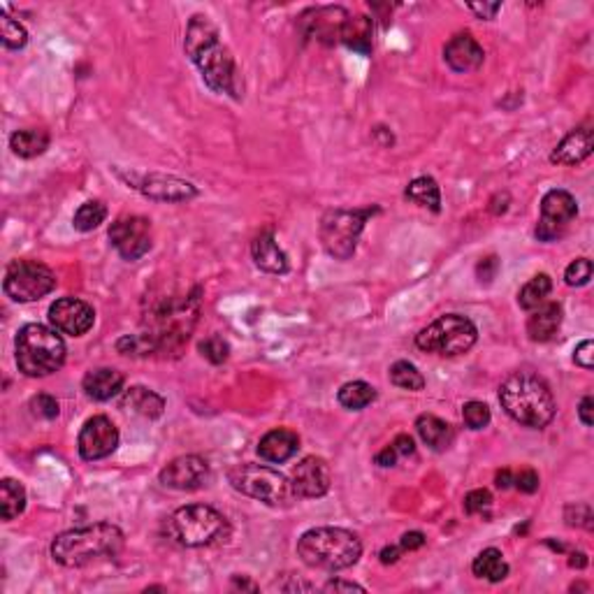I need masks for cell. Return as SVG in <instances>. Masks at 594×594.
Instances as JSON below:
<instances>
[{
	"label": "cell",
	"mask_w": 594,
	"mask_h": 594,
	"mask_svg": "<svg viewBox=\"0 0 594 594\" xmlns=\"http://www.w3.org/2000/svg\"><path fill=\"white\" fill-rule=\"evenodd\" d=\"M228 518L214 506L191 504L181 506L165 520V534L172 544L181 548H202L228 537Z\"/></svg>",
	"instance_id": "6"
},
{
	"label": "cell",
	"mask_w": 594,
	"mask_h": 594,
	"mask_svg": "<svg viewBox=\"0 0 594 594\" xmlns=\"http://www.w3.org/2000/svg\"><path fill=\"white\" fill-rule=\"evenodd\" d=\"M443 61L453 73H474L485 61V51L474 35L458 33L443 47Z\"/></svg>",
	"instance_id": "19"
},
{
	"label": "cell",
	"mask_w": 594,
	"mask_h": 594,
	"mask_svg": "<svg viewBox=\"0 0 594 594\" xmlns=\"http://www.w3.org/2000/svg\"><path fill=\"white\" fill-rule=\"evenodd\" d=\"M158 478L165 488L193 493L209 481V462L200 455H181V458H174L168 467H163Z\"/></svg>",
	"instance_id": "16"
},
{
	"label": "cell",
	"mask_w": 594,
	"mask_h": 594,
	"mask_svg": "<svg viewBox=\"0 0 594 594\" xmlns=\"http://www.w3.org/2000/svg\"><path fill=\"white\" fill-rule=\"evenodd\" d=\"M105 219H107L105 205H102L100 200H89V202H84L77 212H74L73 225H74V231L91 232V231H96L98 225H100Z\"/></svg>",
	"instance_id": "35"
},
{
	"label": "cell",
	"mask_w": 594,
	"mask_h": 594,
	"mask_svg": "<svg viewBox=\"0 0 594 594\" xmlns=\"http://www.w3.org/2000/svg\"><path fill=\"white\" fill-rule=\"evenodd\" d=\"M494 483H497V488H499V490L511 488V485H513V474H511V469L499 471L497 478H494Z\"/></svg>",
	"instance_id": "52"
},
{
	"label": "cell",
	"mask_w": 594,
	"mask_h": 594,
	"mask_svg": "<svg viewBox=\"0 0 594 594\" xmlns=\"http://www.w3.org/2000/svg\"><path fill=\"white\" fill-rule=\"evenodd\" d=\"M415 432H418V437L423 439V443L430 446L432 450H446L455 439L453 425L432 414L418 415V421H415Z\"/></svg>",
	"instance_id": "26"
},
{
	"label": "cell",
	"mask_w": 594,
	"mask_h": 594,
	"mask_svg": "<svg viewBox=\"0 0 594 594\" xmlns=\"http://www.w3.org/2000/svg\"><path fill=\"white\" fill-rule=\"evenodd\" d=\"M251 256L253 263L258 265L263 272H267V275H286L288 267H291L288 256L279 247V241H276L272 231H263L251 241Z\"/></svg>",
	"instance_id": "20"
},
{
	"label": "cell",
	"mask_w": 594,
	"mask_h": 594,
	"mask_svg": "<svg viewBox=\"0 0 594 594\" xmlns=\"http://www.w3.org/2000/svg\"><path fill=\"white\" fill-rule=\"evenodd\" d=\"M184 49L193 66L200 70L205 84L221 96L240 98L237 66L231 49L223 45L219 29L207 14H196L186 26Z\"/></svg>",
	"instance_id": "1"
},
{
	"label": "cell",
	"mask_w": 594,
	"mask_h": 594,
	"mask_svg": "<svg viewBox=\"0 0 594 594\" xmlns=\"http://www.w3.org/2000/svg\"><path fill=\"white\" fill-rule=\"evenodd\" d=\"M425 541L427 538L423 532H406L402 534V538H399V548H402L404 553H406V550H418L425 546Z\"/></svg>",
	"instance_id": "48"
},
{
	"label": "cell",
	"mask_w": 594,
	"mask_h": 594,
	"mask_svg": "<svg viewBox=\"0 0 594 594\" xmlns=\"http://www.w3.org/2000/svg\"><path fill=\"white\" fill-rule=\"evenodd\" d=\"M490 506H493V494H490V490L478 488V490H471V493H467L465 511L469 513V516L483 513V511H488Z\"/></svg>",
	"instance_id": "42"
},
{
	"label": "cell",
	"mask_w": 594,
	"mask_h": 594,
	"mask_svg": "<svg viewBox=\"0 0 594 594\" xmlns=\"http://www.w3.org/2000/svg\"><path fill=\"white\" fill-rule=\"evenodd\" d=\"M109 241L124 260H140L152 251V221L144 216H121L109 225Z\"/></svg>",
	"instance_id": "12"
},
{
	"label": "cell",
	"mask_w": 594,
	"mask_h": 594,
	"mask_svg": "<svg viewBox=\"0 0 594 594\" xmlns=\"http://www.w3.org/2000/svg\"><path fill=\"white\" fill-rule=\"evenodd\" d=\"M578 216V202L576 197L569 191L562 188H553L544 196L541 200V216L537 223V235L538 241H555L564 235L573 219Z\"/></svg>",
	"instance_id": "11"
},
{
	"label": "cell",
	"mask_w": 594,
	"mask_h": 594,
	"mask_svg": "<svg viewBox=\"0 0 594 594\" xmlns=\"http://www.w3.org/2000/svg\"><path fill=\"white\" fill-rule=\"evenodd\" d=\"M121 548H124V532L112 522H96L58 534L51 544V557L66 569H79L118 555Z\"/></svg>",
	"instance_id": "3"
},
{
	"label": "cell",
	"mask_w": 594,
	"mask_h": 594,
	"mask_svg": "<svg viewBox=\"0 0 594 594\" xmlns=\"http://www.w3.org/2000/svg\"><path fill=\"white\" fill-rule=\"evenodd\" d=\"M31 414L38 415V418H45V421H54L58 415V399L51 397V395L47 393H39L35 395L33 399H31Z\"/></svg>",
	"instance_id": "41"
},
{
	"label": "cell",
	"mask_w": 594,
	"mask_h": 594,
	"mask_svg": "<svg viewBox=\"0 0 594 594\" xmlns=\"http://www.w3.org/2000/svg\"><path fill=\"white\" fill-rule=\"evenodd\" d=\"M402 553L404 550L399 548V546H386V548L381 550V564H395V562L399 560V557H402Z\"/></svg>",
	"instance_id": "51"
},
{
	"label": "cell",
	"mask_w": 594,
	"mask_h": 594,
	"mask_svg": "<svg viewBox=\"0 0 594 594\" xmlns=\"http://www.w3.org/2000/svg\"><path fill=\"white\" fill-rule=\"evenodd\" d=\"M26 509V490L14 478H3L0 483V516L3 520L10 522L19 518Z\"/></svg>",
	"instance_id": "31"
},
{
	"label": "cell",
	"mask_w": 594,
	"mask_h": 594,
	"mask_svg": "<svg viewBox=\"0 0 594 594\" xmlns=\"http://www.w3.org/2000/svg\"><path fill=\"white\" fill-rule=\"evenodd\" d=\"M393 449L397 450L399 458H409V455L415 453V443L409 434H397L393 441Z\"/></svg>",
	"instance_id": "49"
},
{
	"label": "cell",
	"mask_w": 594,
	"mask_h": 594,
	"mask_svg": "<svg viewBox=\"0 0 594 594\" xmlns=\"http://www.w3.org/2000/svg\"><path fill=\"white\" fill-rule=\"evenodd\" d=\"M49 323L61 335L84 336L96 323V311L79 297H58L49 307Z\"/></svg>",
	"instance_id": "15"
},
{
	"label": "cell",
	"mask_w": 594,
	"mask_h": 594,
	"mask_svg": "<svg viewBox=\"0 0 594 594\" xmlns=\"http://www.w3.org/2000/svg\"><path fill=\"white\" fill-rule=\"evenodd\" d=\"M121 409L137 414L146 421H156L165 411V399L144 386H133L121 395Z\"/></svg>",
	"instance_id": "25"
},
{
	"label": "cell",
	"mask_w": 594,
	"mask_h": 594,
	"mask_svg": "<svg viewBox=\"0 0 594 594\" xmlns=\"http://www.w3.org/2000/svg\"><path fill=\"white\" fill-rule=\"evenodd\" d=\"M291 483L297 497L302 499L323 497V494H328L332 483L330 465H328L323 458L309 455V458H304V460H300L295 467H293Z\"/></svg>",
	"instance_id": "17"
},
{
	"label": "cell",
	"mask_w": 594,
	"mask_h": 594,
	"mask_svg": "<svg viewBox=\"0 0 594 594\" xmlns=\"http://www.w3.org/2000/svg\"><path fill=\"white\" fill-rule=\"evenodd\" d=\"M323 592H364L363 585L354 583V581H342V578H335L330 583L323 585Z\"/></svg>",
	"instance_id": "45"
},
{
	"label": "cell",
	"mask_w": 594,
	"mask_h": 594,
	"mask_svg": "<svg viewBox=\"0 0 594 594\" xmlns=\"http://www.w3.org/2000/svg\"><path fill=\"white\" fill-rule=\"evenodd\" d=\"M228 481L237 493L247 494V497L263 502L267 506H275V509H286L297 499L293 483L272 467L251 465V462L235 465L228 471Z\"/></svg>",
	"instance_id": "7"
},
{
	"label": "cell",
	"mask_w": 594,
	"mask_h": 594,
	"mask_svg": "<svg viewBox=\"0 0 594 594\" xmlns=\"http://www.w3.org/2000/svg\"><path fill=\"white\" fill-rule=\"evenodd\" d=\"M562 316H564V309L560 302L538 304L537 309H532V316L528 319V336L537 344L550 342L560 330Z\"/></svg>",
	"instance_id": "23"
},
{
	"label": "cell",
	"mask_w": 594,
	"mask_h": 594,
	"mask_svg": "<svg viewBox=\"0 0 594 594\" xmlns=\"http://www.w3.org/2000/svg\"><path fill=\"white\" fill-rule=\"evenodd\" d=\"M471 572H474V576L483 578V581L502 583V581L509 576V564H506L502 550L485 548L474 557V562H471Z\"/></svg>",
	"instance_id": "29"
},
{
	"label": "cell",
	"mask_w": 594,
	"mask_h": 594,
	"mask_svg": "<svg viewBox=\"0 0 594 594\" xmlns=\"http://www.w3.org/2000/svg\"><path fill=\"white\" fill-rule=\"evenodd\" d=\"M10 149L19 158H35L49 149V133L45 128L14 130L10 137Z\"/></svg>",
	"instance_id": "27"
},
{
	"label": "cell",
	"mask_w": 594,
	"mask_h": 594,
	"mask_svg": "<svg viewBox=\"0 0 594 594\" xmlns=\"http://www.w3.org/2000/svg\"><path fill=\"white\" fill-rule=\"evenodd\" d=\"M592 128L590 126H583V128H576L572 133L566 135L564 140L553 149L550 153V161L557 165H578L583 163L585 158L592 153Z\"/></svg>",
	"instance_id": "21"
},
{
	"label": "cell",
	"mask_w": 594,
	"mask_h": 594,
	"mask_svg": "<svg viewBox=\"0 0 594 594\" xmlns=\"http://www.w3.org/2000/svg\"><path fill=\"white\" fill-rule=\"evenodd\" d=\"M14 354H17V367L22 374L31 379H42L61 370L67 348L58 330L42 323H29L17 332Z\"/></svg>",
	"instance_id": "5"
},
{
	"label": "cell",
	"mask_w": 594,
	"mask_h": 594,
	"mask_svg": "<svg viewBox=\"0 0 594 594\" xmlns=\"http://www.w3.org/2000/svg\"><path fill=\"white\" fill-rule=\"evenodd\" d=\"M376 399V388L367 381H348L339 388L336 393V402L342 404L348 411H363L367 409Z\"/></svg>",
	"instance_id": "32"
},
{
	"label": "cell",
	"mask_w": 594,
	"mask_h": 594,
	"mask_svg": "<svg viewBox=\"0 0 594 594\" xmlns=\"http://www.w3.org/2000/svg\"><path fill=\"white\" fill-rule=\"evenodd\" d=\"M0 38H3V47L12 51H19L29 45V31L23 29L17 19L3 14L0 17Z\"/></svg>",
	"instance_id": "36"
},
{
	"label": "cell",
	"mask_w": 594,
	"mask_h": 594,
	"mask_svg": "<svg viewBox=\"0 0 594 594\" xmlns=\"http://www.w3.org/2000/svg\"><path fill=\"white\" fill-rule=\"evenodd\" d=\"M135 191H140L142 196L149 200L158 202H184L197 196V188L191 181L172 177V174L163 172H149V174H121Z\"/></svg>",
	"instance_id": "13"
},
{
	"label": "cell",
	"mask_w": 594,
	"mask_h": 594,
	"mask_svg": "<svg viewBox=\"0 0 594 594\" xmlns=\"http://www.w3.org/2000/svg\"><path fill=\"white\" fill-rule=\"evenodd\" d=\"M469 7L478 19H494L497 12L502 10V3H469Z\"/></svg>",
	"instance_id": "46"
},
{
	"label": "cell",
	"mask_w": 594,
	"mask_h": 594,
	"mask_svg": "<svg viewBox=\"0 0 594 594\" xmlns=\"http://www.w3.org/2000/svg\"><path fill=\"white\" fill-rule=\"evenodd\" d=\"M371 35H374V23L370 17L364 14H355V17H348V22L344 23L342 39L348 49L358 51V54H370L371 51Z\"/></svg>",
	"instance_id": "28"
},
{
	"label": "cell",
	"mask_w": 594,
	"mask_h": 594,
	"mask_svg": "<svg viewBox=\"0 0 594 594\" xmlns=\"http://www.w3.org/2000/svg\"><path fill=\"white\" fill-rule=\"evenodd\" d=\"M499 402L513 421L534 430L548 425L557 411L553 390L534 371H513L499 386Z\"/></svg>",
	"instance_id": "2"
},
{
	"label": "cell",
	"mask_w": 594,
	"mask_h": 594,
	"mask_svg": "<svg viewBox=\"0 0 594 594\" xmlns=\"http://www.w3.org/2000/svg\"><path fill=\"white\" fill-rule=\"evenodd\" d=\"M590 279H592V260L590 258H576L564 272L566 286H573V288L588 286Z\"/></svg>",
	"instance_id": "39"
},
{
	"label": "cell",
	"mask_w": 594,
	"mask_h": 594,
	"mask_svg": "<svg viewBox=\"0 0 594 594\" xmlns=\"http://www.w3.org/2000/svg\"><path fill=\"white\" fill-rule=\"evenodd\" d=\"M573 363L583 370H592L594 367V342L592 339H583L573 351Z\"/></svg>",
	"instance_id": "44"
},
{
	"label": "cell",
	"mask_w": 594,
	"mask_h": 594,
	"mask_svg": "<svg viewBox=\"0 0 594 594\" xmlns=\"http://www.w3.org/2000/svg\"><path fill=\"white\" fill-rule=\"evenodd\" d=\"M462 418H465V425L469 430H483V427H488L490 421H493V415H490L488 404L476 402V399H471L462 406Z\"/></svg>",
	"instance_id": "38"
},
{
	"label": "cell",
	"mask_w": 594,
	"mask_h": 594,
	"mask_svg": "<svg viewBox=\"0 0 594 594\" xmlns=\"http://www.w3.org/2000/svg\"><path fill=\"white\" fill-rule=\"evenodd\" d=\"M513 485L520 493L534 494L538 490V474L534 469H520L518 474H513Z\"/></svg>",
	"instance_id": "43"
},
{
	"label": "cell",
	"mask_w": 594,
	"mask_h": 594,
	"mask_svg": "<svg viewBox=\"0 0 594 594\" xmlns=\"http://www.w3.org/2000/svg\"><path fill=\"white\" fill-rule=\"evenodd\" d=\"M348 14L344 7H314V10L304 12L302 17L307 23V35L309 38H316L319 42H326V45H335L342 39L344 23L348 22Z\"/></svg>",
	"instance_id": "18"
},
{
	"label": "cell",
	"mask_w": 594,
	"mask_h": 594,
	"mask_svg": "<svg viewBox=\"0 0 594 594\" xmlns=\"http://www.w3.org/2000/svg\"><path fill=\"white\" fill-rule=\"evenodd\" d=\"M297 450H300V437L293 430H286V427L269 430L258 441V455L263 460L272 462V465L288 462Z\"/></svg>",
	"instance_id": "22"
},
{
	"label": "cell",
	"mask_w": 594,
	"mask_h": 594,
	"mask_svg": "<svg viewBox=\"0 0 594 594\" xmlns=\"http://www.w3.org/2000/svg\"><path fill=\"white\" fill-rule=\"evenodd\" d=\"M57 288V275L38 260H12L5 269L3 291L12 302H38Z\"/></svg>",
	"instance_id": "10"
},
{
	"label": "cell",
	"mask_w": 594,
	"mask_h": 594,
	"mask_svg": "<svg viewBox=\"0 0 594 594\" xmlns=\"http://www.w3.org/2000/svg\"><path fill=\"white\" fill-rule=\"evenodd\" d=\"M200 355L212 364H223L231 355V344L225 342L221 335H212L205 342H200Z\"/></svg>",
	"instance_id": "37"
},
{
	"label": "cell",
	"mask_w": 594,
	"mask_h": 594,
	"mask_svg": "<svg viewBox=\"0 0 594 594\" xmlns=\"http://www.w3.org/2000/svg\"><path fill=\"white\" fill-rule=\"evenodd\" d=\"M297 555L311 569L342 572L354 566L363 555V544L344 528H314L300 537Z\"/></svg>",
	"instance_id": "4"
},
{
	"label": "cell",
	"mask_w": 594,
	"mask_h": 594,
	"mask_svg": "<svg viewBox=\"0 0 594 594\" xmlns=\"http://www.w3.org/2000/svg\"><path fill=\"white\" fill-rule=\"evenodd\" d=\"M564 520L569 528L592 529V509H590V504H569L564 509Z\"/></svg>",
	"instance_id": "40"
},
{
	"label": "cell",
	"mask_w": 594,
	"mask_h": 594,
	"mask_svg": "<svg viewBox=\"0 0 594 594\" xmlns=\"http://www.w3.org/2000/svg\"><path fill=\"white\" fill-rule=\"evenodd\" d=\"M390 383L402 388V390H409V393H421L423 388H425V376L409 360H397L390 367Z\"/></svg>",
	"instance_id": "34"
},
{
	"label": "cell",
	"mask_w": 594,
	"mask_h": 594,
	"mask_svg": "<svg viewBox=\"0 0 594 594\" xmlns=\"http://www.w3.org/2000/svg\"><path fill=\"white\" fill-rule=\"evenodd\" d=\"M404 196H406V200L415 202V205H421V207L430 209V212H441V191H439V184L432 177H415L406 186Z\"/></svg>",
	"instance_id": "30"
},
{
	"label": "cell",
	"mask_w": 594,
	"mask_h": 594,
	"mask_svg": "<svg viewBox=\"0 0 594 594\" xmlns=\"http://www.w3.org/2000/svg\"><path fill=\"white\" fill-rule=\"evenodd\" d=\"M569 566H573V569H585V566H588V555H585V553H572Z\"/></svg>",
	"instance_id": "53"
},
{
	"label": "cell",
	"mask_w": 594,
	"mask_h": 594,
	"mask_svg": "<svg viewBox=\"0 0 594 594\" xmlns=\"http://www.w3.org/2000/svg\"><path fill=\"white\" fill-rule=\"evenodd\" d=\"M118 446V430L107 415H93L79 432L77 449L82 460L96 462L112 455Z\"/></svg>",
	"instance_id": "14"
},
{
	"label": "cell",
	"mask_w": 594,
	"mask_h": 594,
	"mask_svg": "<svg viewBox=\"0 0 594 594\" xmlns=\"http://www.w3.org/2000/svg\"><path fill=\"white\" fill-rule=\"evenodd\" d=\"M553 291V279L548 275H537L520 288L518 293V304H520L525 311H532L538 304L546 302V297Z\"/></svg>",
	"instance_id": "33"
},
{
	"label": "cell",
	"mask_w": 594,
	"mask_h": 594,
	"mask_svg": "<svg viewBox=\"0 0 594 594\" xmlns=\"http://www.w3.org/2000/svg\"><path fill=\"white\" fill-rule=\"evenodd\" d=\"M478 339L476 326L467 316L446 314L415 335V346L443 358L467 354Z\"/></svg>",
	"instance_id": "8"
},
{
	"label": "cell",
	"mask_w": 594,
	"mask_h": 594,
	"mask_svg": "<svg viewBox=\"0 0 594 594\" xmlns=\"http://www.w3.org/2000/svg\"><path fill=\"white\" fill-rule=\"evenodd\" d=\"M594 397L592 395H585L583 399H581V404H578V418H581V423H583L585 427H592L594 423Z\"/></svg>",
	"instance_id": "47"
},
{
	"label": "cell",
	"mask_w": 594,
	"mask_h": 594,
	"mask_svg": "<svg viewBox=\"0 0 594 594\" xmlns=\"http://www.w3.org/2000/svg\"><path fill=\"white\" fill-rule=\"evenodd\" d=\"M379 212L376 207L364 209H330L320 219L319 235L323 249L336 260H348L358 247V237L364 231L370 216Z\"/></svg>",
	"instance_id": "9"
},
{
	"label": "cell",
	"mask_w": 594,
	"mask_h": 594,
	"mask_svg": "<svg viewBox=\"0 0 594 594\" xmlns=\"http://www.w3.org/2000/svg\"><path fill=\"white\" fill-rule=\"evenodd\" d=\"M397 460H399V455H397V450L393 449V443H390V446H386V449L379 450V453L374 455V462L379 467H395V465H397Z\"/></svg>",
	"instance_id": "50"
},
{
	"label": "cell",
	"mask_w": 594,
	"mask_h": 594,
	"mask_svg": "<svg viewBox=\"0 0 594 594\" xmlns=\"http://www.w3.org/2000/svg\"><path fill=\"white\" fill-rule=\"evenodd\" d=\"M124 374L112 367H100V370H91L82 381L86 397L96 399V402H107V399L117 397L124 390Z\"/></svg>",
	"instance_id": "24"
}]
</instances>
